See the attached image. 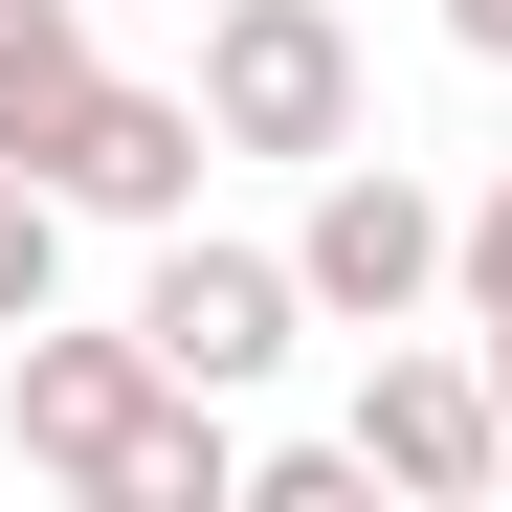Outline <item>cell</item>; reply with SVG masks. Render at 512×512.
<instances>
[{
	"label": "cell",
	"mask_w": 512,
	"mask_h": 512,
	"mask_svg": "<svg viewBox=\"0 0 512 512\" xmlns=\"http://www.w3.org/2000/svg\"><path fill=\"white\" fill-rule=\"evenodd\" d=\"M446 45H468V67H512V0H446Z\"/></svg>",
	"instance_id": "obj_10"
},
{
	"label": "cell",
	"mask_w": 512,
	"mask_h": 512,
	"mask_svg": "<svg viewBox=\"0 0 512 512\" xmlns=\"http://www.w3.org/2000/svg\"><path fill=\"white\" fill-rule=\"evenodd\" d=\"M201 156H223V112H201V90H134V67H112V90L67 112V156H45V179L90 201V223H134V245H156V223H201Z\"/></svg>",
	"instance_id": "obj_6"
},
{
	"label": "cell",
	"mask_w": 512,
	"mask_h": 512,
	"mask_svg": "<svg viewBox=\"0 0 512 512\" xmlns=\"http://www.w3.org/2000/svg\"><path fill=\"white\" fill-rule=\"evenodd\" d=\"M67 223H90V201H67L45 156H0V334H23V312H67Z\"/></svg>",
	"instance_id": "obj_8"
},
{
	"label": "cell",
	"mask_w": 512,
	"mask_h": 512,
	"mask_svg": "<svg viewBox=\"0 0 512 512\" xmlns=\"http://www.w3.org/2000/svg\"><path fill=\"white\" fill-rule=\"evenodd\" d=\"M201 112H223V156H357V23L334 0H201Z\"/></svg>",
	"instance_id": "obj_5"
},
{
	"label": "cell",
	"mask_w": 512,
	"mask_h": 512,
	"mask_svg": "<svg viewBox=\"0 0 512 512\" xmlns=\"http://www.w3.org/2000/svg\"><path fill=\"white\" fill-rule=\"evenodd\" d=\"M112 90V45H90V0H0V156H67V112Z\"/></svg>",
	"instance_id": "obj_7"
},
{
	"label": "cell",
	"mask_w": 512,
	"mask_h": 512,
	"mask_svg": "<svg viewBox=\"0 0 512 512\" xmlns=\"http://www.w3.org/2000/svg\"><path fill=\"white\" fill-rule=\"evenodd\" d=\"M468 312H512V156H490V201H468Z\"/></svg>",
	"instance_id": "obj_9"
},
{
	"label": "cell",
	"mask_w": 512,
	"mask_h": 512,
	"mask_svg": "<svg viewBox=\"0 0 512 512\" xmlns=\"http://www.w3.org/2000/svg\"><path fill=\"white\" fill-rule=\"evenodd\" d=\"M468 334H490V379H512V312H468Z\"/></svg>",
	"instance_id": "obj_11"
},
{
	"label": "cell",
	"mask_w": 512,
	"mask_h": 512,
	"mask_svg": "<svg viewBox=\"0 0 512 512\" xmlns=\"http://www.w3.org/2000/svg\"><path fill=\"white\" fill-rule=\"evenodd\" d=\"M134 334H156V357H179L201 401H268L290 357H312V268H290V245H201V223H156V268H134Z\"/></svg>",
	"instance_id": "obj_3"
},
{
	"label": "cell",
	"mask_w": 512,
	"mask_h": 512,
	"mask_svg": "<svg viewBox=\"0 0 512 512\" xmlns=\"http://www.w3.org/2000/svg\"><path fill=\"white\" fill-rule=\"evenodd\" d=\"M0 446H23L45 490H90V512H245V401H201L156 334H0Z\"/></svg>",
	"instance_id": "obj_1"
},
{
	"label": "cell",
	"mask_w": 512,
	"mask_h": 512,
	"mask_svg": "<svg viewBox=\"0 0 512 512\" xmlns=\"http://www.w3.org/2000/svg\"><path fill=\"white\" fill-rule=\"evenodd\" d=\"M290 268H312V312H334V334H423V312L468 290V201H423L401 156H312Z\"/></svg>",
	"instance_id": "obj_2"
},
{
	"label": "cell",
	"mask_w": 512,
	"mask_h": 512,
	"mask_svg": "<svg viewBox=\"0 0 512 512\" xmlns=\"http://www.w3.org/2000/svg\"><path fill=\"white\" fill-rule=\"evenodd\" d=\"M357 468H379L401 512H490V490H512V379H490V334H468V357H446V334H379Z\"/></svg>",
	"instance_id": "obj_4"
}]
</instances>
